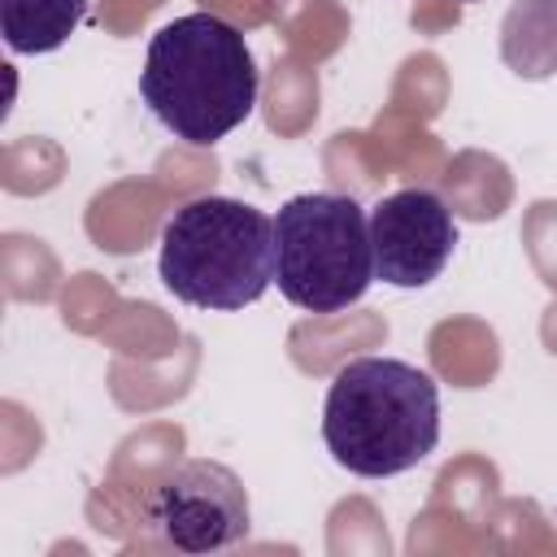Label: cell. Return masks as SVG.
<instances>
[{
    "instance_id": "9c48e42d",
    "label": "cell",
    "mask_w": 557,
    "mask_h": 557,
    "mask_svg": "<svg viewBox=\"0 0 557 557\" xmlns=\"http://www.w3.org/2000/svg\"><path fill=\"white\" fill-rule=\"evenodd\" d=\"M461 4H474V0H461Z\"/></svg>"
},
{
    "instance_id": "277c9868",
    "label": "cell",
    "mask_w": 557,
    "mask_h": 557,
    "mask_svg": "<svg viewBox=\"0 0 557 557\" xmlns=\"http://www.w3.org/2000/svg\"><path fill=\"white\" fill-rule=\"evenodd\" d=\"M274 283L309 313H339L374 283L370 213L344 191L292 196L274 218Z\"/></svg>"
},
{
    "instance_id": "52a82bcc",
    "label": "cell",
    "mask_w": 557,
    "mask_h": 557,
    "mask_svg": "<svg viewBox=\"0 0 557 557\" xmlns=\"http://www.w3.org/2000/svg\"><path fill=\"white\" fill-rule=\"evenodd\" d=\"M500 61L522 78L557 70V0H518L500 22Z\"/></svg>"
},
{
    "instance_id": "8992f818",
    "label": "cell",
    "mask_w": 557,
    "mask_h": 557,
    "mask_svg": "<svg viewBox=\"0 0 557 557\" xmlns=\"http://www.w3.org/2000/svg\"><path fill=\"white\" fill-rule=\"evenodd\" d=\"M457 218L453 209L426 191L405 187L383 196L370 209V248H374V278L392 287H426L444 274L457 252Z\"/></svg>"
},
{
    "instance_id": "3957f363",
    "label": "cell",
    "mask_w": 557,
    "mask_h": 557,
    "mask_svg": "<svg viewBox=\"0 0 557 557\" xmlns=\"http://www.w3.org/2000/svg\"><path fill=\"white\" fill-rule=\"evenodd\" d=\"M157 274L196 309H244L274 283V218L235 196H196L161 231Z\"/></svg>"
},
{
    "instance_id": "6da1fadb",
    "label": "cell",
    "mask_w": 557,
    "mask_h": 557,
    "mask_svg": "<svg viewBox=\"0 0 557 557\" xmlns=\"http://www.w3.org/2000/svg\"><path fill=\"white\" fill-rule=\"evenodd\" d=\"M261 70L244 30L218 13H187L148 39L139 96L148 113L183 144L209 148L257 109Z\"/></svg>"
},
{
    "instance_id": "7a4b0ae2",
    "label": "cell",
    "mask_w": 557,
    "mask_h": 557,
    "mask_svg": "<svg viewBox=\"0 0 557 557\" xmlns=\"http://www.w3.org/2000/svg\"><path fill=\"white\" fill-rule=\"evenodd\" d=\"M322 440L348 474H405L440 444V383L400 357H352L326 387Z\"/></svg>"
},
{
    "instance_id": "ba28073f",
    "label": "cell",
    "mask_w": 557,
    "mask_h": 557,
    "mask_svg": "<svg viewBox=\"0 0 557 557\" xmlns=\"http://www.w3.org/2000/svg\"><path fill=\"white\" fill-rule=\"evenodd\" d=\"M87 17V0H0V35L9 52H57Z\"/></svg>"
},
{
    "instance_id": "5b68a950",
    "label": "cell",
    "mask_w": 557,
    "mask_h": 557,
    "mask_svg": "<svg viewBox=\"0 0 557 557\" xmlns=\"http://www.w3.org/2000/svg\"><path fill=\"white\" fill-rule=\"evenodd\" d=\"M148 518L178 553H222L252 531V505L239 474L222 461H183L148 500Z\"/></svg>"
}]
</instances>
